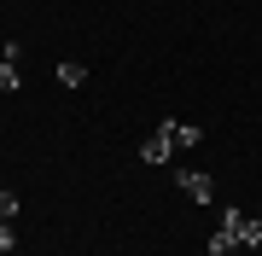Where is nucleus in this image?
Instances as JSON below:
<instances>
[{"label": "nucleus", "mask_w": 262, "mask_h": 256, "mask_svg": "<svg viewBox=\"0 0 262 256\" xmlns=\"http://www.w3.org/2000/svg\"><path fill=\"white\" fill-rule=\"evenodd\" d=\"M58 82H64V87H82V82H88V70H82V64H70V58H64V64H58Z\"/></svg>", "instance_id": "6"}, {"label": "nucleus", "mask_w": 262, "mask_h": 256, "mask_svg": "<svg viewBox=\"0 0 262 256\" xmlns=\"http://www.w3.org/2000/svg\"><path fill=\"white\" fill-rule=\"evenodd\" d=\"M175 180H181V192H187L192 204H215V187H210V175H204V169H181Z\"/></svg>", "instance_id": "1"}, {"label": "nucleus", "mask_w": 262, "mask_h": 256, "mask_svg": "<svg viewBox=\"0 0 262 256\" xmlns=\"http://www.w3.org/2000/svg\"><path fill=\"white\" fill-rule=\"evenodd\" d=\"M169 152H175V128H158V134H151V140L140 146V163H169Z\"/></svg>", "instance_id": "2"}, {"label": "nucleus", "mask_w": 262, "mask_h": 256, "mask_svg": "<svg viewBox=\"0 0 262 256\" xmlns=\"http://www.w3.org/2000/svg\"><path fill=\"white\" fill-rule=\"evenodd\" d=\"M169 128H175V152H187V146L204 140V128H192V123H169Z\"/></svg>", "instance_id": "5"}, {"label": "nucleus", "mask_w": 262, "mask_h": 256, "mask_svg": "<svg viewBox=\"0 0 262 256\" xmlns=\"http://www.w3.org/2000/svg\"><path fill=\"white\" fill-rule=\"evenodd\" d=\"M239 245H251V250H262V221H245V227H239Z\"/></svg>", "instance_id": "7"}, {"label": "nucleus", "mask_w": 262, "mask_h": 256, "mask_svg": "<svg viewBox=\"0 0 262 256\" xmlns=\"http://www.w3.org/2000/svg\"><path fill=\"white\" fill-rule=\"evenodd\" d=\"M18 41H6V53H0V94H18Z\"/></svg>", "instance_id": "3"}, {"label": "nucleus", "mask_w": 262, "mask_h": 256, "mask_svg": "<svg viewBox=\"0 0 262 256\" xmlns=\"http://www.w3.org/2000/svg\"><path fill=\"white\" fill-rule=\"evenodd\" d=\"M233 250H239V233L233 227H215L210 233V256H233Z\"/></svg>", "instance_id": "4"}]
</instances>
